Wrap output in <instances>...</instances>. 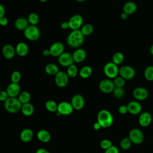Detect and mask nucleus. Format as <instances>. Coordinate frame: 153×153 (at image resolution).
<instances>
[{
    "label": "nucleus",
    "mask_w": 153,
    "mask_h": 153,
    "mask_svg": "<svg viewBox=\"0 0 153 153\" xmlns=\"http://www.w3.org/2000/svg\"><path fill=\"white\" fill-rule=\"evenodd\" d=\"M131 145V142L128 137L123 138L120 142V146L123 150H128L130 149Z\"/></svg>",
    "instance_id": "nucleus-38"
},
{
    "label": "nucleus",
    "mask_w": 153,
    "mask_h": 153,
    "mask_svg": "<svg viewBox=\"0 0 153 153\" xmlns=\"http://www.w3.org/2000/svg\"><path fill=\"white\" fill-rule=\"evenodd\" d=\"M128 138L130 139L131 143L135 145H139L143 141L144 135L140 129L135 128L129 131Z\"/></svg>",
    "instance_id": "nucleus-6"
},
{
    "label": "nucleus",
    "mask_w": 153,
    "mask_h": 153,
    "mask_svg": "<svg viewBox=\"0 0 153 153\" xmlns=\"http://www.w3.org/2000/svg\"><path fill=\"white\" fill-rule=\"evenodd\" d=\"M42 55L45 57H48V56H51L50 50L49 49H44L42 51Z\"/></svg>",
    "instance_id": "nucleus-48"
},
{
    "label": "nucleus",
    "mask_w": 153,
    "mask_h": 153,
    "mask_svg": "<svg viewBox=\"0 0 153 153\" xmlns=\"http://www.w3.org/2000/svg\"><path fill=\"white\" fill-rule=\"evenodd\" d=\"M145 78L148 81H153V66H147L143 72Z\"/></svg>",
    "instance_id": "nucleus-35"
},
{
    "label": "nucleus",
    "mask_w": 153,
    "mask_h": 153,
    "mask_svg": "<svg viewBox=\"0 0 153 153\" xmlns=\"http://www.w3.org/2000/svg\"><path fill=\"white\" fill-rule=\"evenodd\" d=\"M25 37L32 41H37L41 36V31L35 25H29L23 31Z\"/></svg>",
    "instance_id": "nucleus-4"
},
{
    "label": "nucleus",
    "mask_w": 153,
    "mask_h": 153,
    "mask_svg": "<svg viewBox=\"0 0 153 153\" xmlns=\"http://www.w3.org/2000/svg\"><path fill=\"white\" fill-rule=\"evenodd\" d=\"M1 90V85H0V91Z\"/></svg>",
    "instance_id": "nucleus-54"
},
{
    "label": "nucleus",
    "mask_w": 153,
    "mask_h": 153,
    "mask_svg": "<svg viewBox=\"0 0 153 153\" xmlns=\"http://www.w3.org/2000/svg\"><path fill=\"white\" fill-rule=\"evenodd\" d=\"M138 121L142 127H147L152 121V116L149 112H143L139 115Z\"/></svg>",
    "instance_id": "nucleus-20"
},
{
    "label": "nucleus",
    "mask_w": 153,
    "mask_h": 153,
    "mask_svg": "<svg viewBox=\"0 0 153 153\" xmlns=\"http://www.w3.org/2000/svg\"><path fill=\"white\" fill-rule=\"evenodd\" d=\"M5 8L3 5L0 4V19L5 16Z\"/></svg>",
    "instance_id": "nucleus-45"
},
{
    "label": "nucleus",
    "mask_w": 153,
    "mask_h": 153,
    "mask_svg": "<svg viewBox=\"0 0 153 153\" xmlns=\"http://www.w3.org/2000/svg\"><path fill=\"white\" fill-rule=\"evenodd\" d=\"M78 69L76 66L74 64L71 65V66H68L66 71V74H68L69 78H74L78 74Z\"/></svg>",
    "instance_id": "nucleus-34"
},
{
    "label": "nucleus",
    "mask_w": 153,
    "mask_h": 153,
    "mask_svg": "<svg viewBox=\"0 0 153 153\" xmlns=\"http://www.w3.org/2000/svg\"><path fill=\"white\" fill-rule=\"evenodd\" d=\"M5 109L12 114L17 113L21 110L22 104L19 101L17 97H9L7 100L4 102V103Z\"/></svg>",
    "instance_id": "nucleus-3"
},
{
    "label": "nucleus",
    "mask_w": 153,
    "mask_h": 153,
    "mask_svg": "<svg viewBox=\"0 0 153 153\" xmlns=\"http://www.w3.org/2000/svg\"><path fill=\"white\" fill-rule=\"evenodd\" d=\"M124 60V56L121 52H116L115 53L112 57V62L116 64L117 65H119L121 64Z\"/></svg>",
    "instance_id": "nucleus-32"
},
{
    "label": "nucleus",
    "mask_w": 153,
    "mask_h": 153,
    "mask_svg": "<svg viewBox=\"0 0 153 153\" xmlns=\"http://www.w3.org/2000/svg\"><path fill=\"white\" fill-rule=\"evenodd\" d=\"M35 153H50V152L47 149L43 148H38L35 151Z\"/></svg>",
    "instance_id": "nucleus-47"
},
{
    "label": "nucleus",
    "mask_w": 153,
    "mask_h": 153,
    "mask_svg": "<svg viewBox=\"0 0 153 153\" xmlns=\"http://www.w3.org/2000/svg\"><path fill=\"white\" fill-rule=\"evenodd\" d=\"M74 109L71 102L62 101L58 104L57 112L59 113L60 115H69L73 112Z\"/></svg>",
    "instance_id": "nucleus-11"
},
{
    "label": "nucleus",
    "mask_w": 153,
    "mask_h": 153,
    "mask_svg": "<svg viewBox=\"0 0 153 153\" xmlns=\"http://www.w3.org/2000/svg\"><path fill=\"white\" fill-rule=\"evenodd\" d=\"M17 98L22 104H24L30 102V100L31 99V95L29 92L27 91H23L20 92Z\"/></svg>",
    "instance_id": "nucleus-29"
},
{
    "label": "nucleus",
    "mask_w": 153,
    "mask_h": 153,
    "mask_svg": "<svg viewBox=\"0 0 153 153\" xmlns=\"http://www.w3.org/2000/svg\"><path fill=\"white\" fill-rule=\"evenodd\" d=\"M72 54L74 62L78 63L84 61L87 56V53L85 50L80 48H76Z\"/></svg>",
    "instance_id": "nucleus-18"
},
{
    "label": "nucleus",
    "mask_w": 153,
    "mask_h": 153,
    "mask_svg": "<svg viewBox=\"0 0 153 153\" xmlns=\"http://www.w3.org/2000/svg\"><path fill=\"white\" fill-rule=\"evenodd\" d=\"M115 87L113 81L109 78L102 79L99 84V88L100 91L105 94L112 93Z\"/></svg>",
    "instance_id": "nucleus-9"
},
{
    "label": "nucleus",
    "mask_w": 153,
    "mask_h": 153,
    "mask_svg": "<svg viewBox=\"0 0 153 153\" xmlns=\"http://www.w3.org/2000/svg\"><path fill=\"white\" fill-rule=\"evenodd\" d=\"M136 75L135 69L128 65H124L119 69V75L126 81L132 79Z\"/></svg>",
    "instance_id": "nucleus-7"
},
{
    "label": "nucleus",
    "mask_w": 153,
    "mask_h": 153,
    "mask_svg": "<svg viewBox=\"0 0 153 153\" xmlns=\"http://www.w3.org/2000/svg\"><path fill=\"white\" fill-rule=\"evenodd\" d=\"M48 0H39V2H47Z\"/></svg>",
    "instance_id": "nucleus-52"
},
{
    "label": "nucleus",
    "mask_w": 153,
    "mask_h": 153,
    "mask_svg": "<svg viewBox=\"0 0 153 153\" xmlns=\"http://www.w3.org/2000/svg\"><path fill=\"white\" fill-rule=\"evenodd\" d=\"M79 30L82 33V35L85 36L90 35L94 31V27L92 25L87 23V24L83 25Z\"/></svg>",
    "instance_id": "nucleus-30"
},
{
    "label": "nucleus",
    "mask_w": 153,
    "mask_h": 153,
    "mask_svg": "<svg viewBox=\"0 0 153 153\" xmlns=\"http://www.w3.org/2000/svg\"><path fill=\"white\" fill-rule=\"evenodd\" d=\"M69 78L66 72L59 71L57 74L54 75V81L57 86L60 88L66 87L69 82Z\"/></svg>",
    "instance_id": "nucleus-10"
},
{
    "label": "nucleus",
    "mask_w": 153,
    "mask_h": 153,
    "mask_svg": "<svg viewBox=\"0 0 153 153\" xmlns=\"http://www.w3.org/2000/svg\"><path fill=\"white\" fill-rule=\"evenodd\" d=\"M33 136V131L29 128H24L20 133V139L23 142H29L32 140Z\"/></svg>",
    "instance_id": "nucleus-22"
},
{
    "label": "nucleus",
    "mask_w": 153,
    "mask_h": 153,
    "mask_svg": "<svg viewBox=\"0 0 153 153\" xmlns=\"http://www.w3.org/2000/svg\"><path fill=\"white\" fill-rule=\"evenodd\" d=\"M84 36L79 29L72 30L66 38V42L68 45L72 48H79L84 43Z\"/></svg>",
    "instance_id": "nucleus-1"
},
{
    "label": "nucleus",
    "mask_w": 153,
    "mask_h": 153,
    "mask_svg": "<svg viewBox=\"0 0 153 153\" xmlns=\"http://www.w3.org/2000/svg\"><path fill=\"white\" fill-rule=\"evenodd\" d=\"M16 54L20 57L26 56L29 52V47L27 44L24 42H19L16 47Z\"/></svg>",
    "instance_id": "nucleus-21"
},
{
    "label": "nucleus",
    "mask_w": 153,
    "mask_h": 153,
    "mask_svg": "<svg viewBox=\"0 0 153 153\" xmlns=\"http://www.w3.org/2000/svg\"><path fill=\"white\" fill-rule=\"evenodd\" d=\"M105 151V153H119L118 148L117 146L113 145Z\"/></svg>",
    "instance_id": "nucleus-42"
},
{
    "label": "nucleus",
    "mask_w": 153,
    "mask_h": 153,
    "mask_svg": "<svg viewBox=\"0 0 153 153\" xmlns=\"http://www.w3.org/2000/svg\"><path fill=\"white\" fill-rule=\"evenodd\" d=\"M69 28L72 30H79L83 25V17L79 14H74L70 17L68 21Z\"/></svg>",
    "instance_id": "nucleus-8"
},
{
    "label": "nucleus",
    "mask_w": 153,
    "mask_h": 153,
    "mask_svg": "<svg viewBox=\"0 0 153 153\" xmlns=\"http://www.w3.org/2000/svg\"><path fill=\"white\" fill-rule=\"evenodd\" d=\"M97 122L100 124L102 128H108L112 126L114 118L112 114L106 109L100 110L97 116Z\"/></svg>",
    "instance_id": "nucleus-2"
},
{
    "label": "nucleus",
    "mask_w": 153,
    "mask_h": 153,
    "mask_svg": "<svg viewBox=\"0 0 153 153\" xmlns=\"http://www.w3.org/2000/svg\"><path fill=\"white\" fill-rule=\"evenodd\" d=\"M76 1L79 2H84L85 0H76Z\"/></svg>",
    "instance_id": "nucleus-53"
},
{
    "label": "nucleus",
    "mask_w": 153,
    "mask_h": 153,
    "mask_svg": "<svg viewBox=\"0 0 153 153\" xmlns=\"http://www.w3.org/2000/svg\"><path fill=\"white\" fill-rule=\"evenodd\" d=\"M93 72V69L91 66L86 65L82 67L79 71V75L81 78L86 79L89 78Z\"/></svg>",
    "instance_id": "nucleus-28"
},
{
    "label": "nucleus",
    "mask_w": 153,
    "mask_h": 153,
    "mask_svg": "<svg viewBox=\"0 0 153 153\" xmlns=\"http://www.w3.org/2000/svg\"><path fill=\"white\" fill-rule=\"evenodd\" d=\"M128 112L132 115H137L142 111V106L140 103L135 100L130 101L127 105Z\"/></svg>",
    "instance_id": "nucleus-19"
},
{
    "label": "nucleus",
    "mask_w": 153,
    "mask_h": 153,
    "mask_svg": "<svg viewBox=\"0 0 153 153\" xmlns=\"http://www.w3.org/2000/svg\"><path fill=\"white\" fill-rule=\"evenodd\" d=\"M60 27L62 29H67L69 28L68 22H63L60 24Z\"/></svg>",
    "instance_id": "nucleus-46"
},
{
    "label": "nucleus",
    "mask_w": 153,
    "mask_h": 153,
    "mask_svg": "<svg viewBox=\"0 0 153 153\" xmlns=\"http://www.w3.org/2000/svg\"><path fill=\"white\" fill-rule=\"evenodd\" d=\"M51 56L58 57L65 50V46L61 42H55L53 43L49 48Z\"/></svg>",
    "instance_id": "nucleus-14"
},
{
    "label": "nucleus",
    "mask_w": 153,
    "mask_h": 153,
    "mask_svg": "<svg viewBox=\"0 0 153 153\" xmlns=\"http://www.w3.org/2000/svg\"><path fill=\"white\" fill-rule=\"evenodd\" d=\"M118 112L121 114H126L128 112V109L127 105H121L118 108Z\"/></svg>",
    "instance_id": "nucleus-43"
},
{
    "label": "nucleus",
    "mask_w": 153,
    "mask_h": 153,
    "mask_svg": "<svg viewBox=\"0 0 153 153\" xmlns=\"http://www.w3.org/2000/svg\"><path fill=\"white\" fill-rule=\"evenodd\" d=\"M45 72L49 75H55L59 71V67L53 63H50L45 65L44 68Z\"/></svg>",
    "instance_id": "nucleus-27"
},
{
    "label": "nucleus",
    "mask_w": 153,
    "mask_h": 153,
    "mask_svg": "<svg viewBox=\"0 0 153 153\" xmlns=\"http://www.w3.org/2000/svg\"><path fill=\"white\" fill-rule=\"evenodd\" d=\"M119 68L118 65L109 62L106 63L103 66V73L109 79H114L119 75Z\"/></svg>",
    "instance_id": "nucleus-5"
},
{
    "label": "nucleus",
    "mask_w": 153,
    "mask_h": 153,
    "mask_svg": "<svg viewBox=\"0 0 153 153\" xmlns=\"http://www.w3.org/2000/svg\"><path fill=\"white\" fill-rule=\"evenodd\" d=\"M112 93L115 97L117 99H121L125 95V90L123 87H115Z\"/></svg>",
    "instance_id": "nucleus-36"
},
{
    "label": "nucleus",
    "mask_w": 153,
    "mask_h": 153,
    "mask_svg": "<svg viewBox=\"0 0 153 153\" xmlns=\"http://www.w3.org/2000/svg\"><path fill=\"white\" fill-rule=\"evenodd\" d=\"M9 97V96L6 90L0 91V102H5Z\"/></svg>",
    "instance_id": "nucleus-41"
},
{
    "label": "nucleus",
    "mask_w": 153,
    "mask_h": 153,
    "mask_svg": "<svg viewBox=\"0 0 153 153\" xmlns=\"http://www.w3.org/2000/svg\"><path fill=\"white\" fill-rule=\"evenodd\" d=\"M8 23V19L4 16L0 19V26H6Z\"/></svg>",
    "instance_id": "nucleus-44"
},
{
    "label": "nucleus",
    "mask_w": 153,
    "mask_h": 153,
    "mask_svg": "<svg viewBox=\"0 0 153 153\" xmlns=\"http://www.w3.org/2000/svg\"><path fill=\"white\" fill-rule=\"evenodd\" d=\"M71 103L74 109L81 110L84 107L85 99L81 94H76L72 96Z\"/></svg>",
    "instance_id": "nucleus-13"
},
{
    "label": "nucleus",
    "mask_w": 153,
    "mask_h": 153,
    "mask_svg": "<svg viewBox=\"0 0 153 153\" xmlns=\"http://www.w3.org/2000/svg\"><path fill=\"white\" fill-rule=\"evenodd\" d=\"M21 88L19 83L11 82L7 87L6 91L10 97H17L20 93Z\"/></svg>",
    "instance_id": "nucleus-16"
},
{
    "label": "nucleus",
    "mask_w": 153,
    "mask_h": 153,
    "mask_svg": "<svg viewBox=\"0 0 153 153\" xmlns=\"http://www.w3.org/2000/svg\"><path fill=\"white\" fill-rule=\"evenodd\" d=\"M58 63L63 67H68L74 64V61L73 59L72 54L68 52H63L58 57Z\"/></svg>",
    "instance_id": "nucleus-12"
},
{
    "label": "nucleus",
    "mask_w": 153,
    "mask_h": 153,
    "mask_svg": "<svg viewBox=\"0 0 153 153\" xmlns=\"http://www.w3.org/2000/svg\"><path fill=\"white\" fill-rule=\"evenodd\" d=\"M10 79L11 82L19 83L22 79V74L19 71H14L11 73Z\"/></svg>",
    "instance_id": "nucleus-37"
},
{
    "label": "nucleus",
    "mask_w": 153,
    "mask_h": 153,
    "mask_svg": "<svg viewBox=\"0 0 153 153\" xmlns=\"http://www.w3.org/2000/svg\"><path fill=\"white\" fill-rule=\"evenodd\" d=\"M149 51H150V53L151 54V55L153 56V44H152L151 45V47H150Z\"/></svg>",
    "instance_id": "nucleus-51"
},
{
    "label": "nucleus",
    "mask_w": 153,
    "mask_h": 153,
    "mask_svg": "<svg viewBox=\"0 0 153 153\" xmlns=\"http://www.w3.org/2000/svg\"><path fill=\"white\" fill-rule=\"evenodd\" d=\"M112 81L115 87H123L126 84V80L120 75H118Z\"/></svg>",
    "instance_id": "nucleus-39"
},
{
    "label": "nucleus",
    "mask_w": 153,
    "mask_h": 153,
    "mask_svg": "<svg viewBox=\"0 0 153 153\" xmlns=\"http://www.w3.org/2000/svg\"><path fill=\"white\" fill-rule=\"evenodd\" d=\"M27 19L30 25L36 26L39 21V17L36 13H31L28 15Z\"/></svg>",
    "instance_id": "nucleus-33"
},
{
    "label": "nucleus",
    "mask_w": 153,
    "mask_h": 153,
    "mask_svg": "<svg viewBox=\"0 0 153 153\" xmlns=\"http://www.w3.org/2000/svg\"><path fill=\"white\" fill-rule=\"evenodd\" d=\"M38 140L42 143H48L51 140V134L48 131L45 129L39 130L36 134Z\"/></svg>",
    "instance_id": "nucleus-25"
},
{
    "label": "nucleus",
    "mask_w": 153,
    "mask_h": 153,
    "mask_svg": "<svg viewBox=\"0 0 153 153\" xmlns=\"http://www.w3.org/2000/svg\"><path fill=\"white\" fill-rule=\"evenodd\" d=\"M58 104L53 100H48L45 103V109L50 112H56L57 110Z\"/></svg>",
    "instance_id": "nucleus-31"
},
{
    "label": "nucleus",
    "mask_w": 153,
    "mask_h": 153,
    "mask_svg": "<svg viewBox=\"0 0 153 153\" xmlns=\"http://www.w3.org/2000/svg\"><path fill=\"white\" fill-rule=\"evenodd\" d=\"M137 9V5L133 1H128L126 2L123 7V11L128 15L134 14Z\"/></svg>",
    "instance_id": "nucleus-24"
},
{
    "label": "nucleus",
    "mask_w": 153,
    "mask_h": 153,
    "mask_svg": "<svg viewBox=\"0 0 153 153\" xmlns=\"http://www.w3.org/2000/svg\"><path fill=\"white\" fill-rule=\"evenodd\" d=\"M133 96L137 100H144L148 97L149 93L146 88L142 87H138L133 90Z\"/></svg>",
    "instance_id": "nucleus-15"
},
{
    "label": "nucleus",
    "mask_w": 153,
    "mask_h": 153,
    "mask_svg": "<svg viewBox=\"0 0 153 153\" xmlns=\"http://www.w3.org/2000/svg\"><path fill=\"white\" fill-rule=\"evenodd\" d=\"M100 146L102 149L106 150V149H108L109 148H110L111 146H112V143L110 140L105 139H103L102 140H101V142L100 143Z\"/></svg>",
    "instance_id": "nucleus-40"
},
{
    "label": "nucleus",
    "mask_w": 153,
    "mask_h": 153,
    "mask_svg": "<svg viewBox=\"0 0 153 153\" xmlns=\"http://www.w3.org/2000/svg\"><path fill=\"white\" fill-rule=\"evenodd\" d=\"M27 19L23 17L17 18L14 22V27L19 30L24 31L29 26Z\"/></svg>",
    "instance_id": "nucleus-23"
},
{
    "label": "nucleus",
    "mask_w": 153,
    "mask_h": 153,
    "mask_svg": "<svg viewBox=\"0 0 153 153\" xmlns=\"http://www.w3.org/2000/svg\"><path fill=\"white\" fill-rule=\"evenodd\" d=\"M20 111L25 116L30 117L32 115L34 112V107L31 103L28 102L22 104Z\"/></svg>",
    "instance_id": "nucleus-26"
},
{
    "label": "nucleus",
    "mask_w": 153,
    "mask_h": 153,
    "mask_svg": "<svg viewBox=\"0 0 153 153\" xmlns=\"http://www.w3.org/2000/svg\"><path fill=\"white\" fill-rule=\"evenodd\" d=\"M128 16H129L128 14H127V13H124V12H123V13H121L120 17H121V19L122 20H126V19H128Z\"/></svg>",
    "instance_id": "nucleus-50"
},
{
    "label": "nucleus",
    "mask_w": 153,
    "mask_h": 153,
    "mask_svg": "<svg viewBox=\"0 0 153 153\" xmlns=\"http://www.w3.org/2000/svg\"><path fill=\"white\" fill-rule=\"evenodd\" d=\"M93 128H94V129L95 130H100V129L102 128V127H101L100 124L97 121V122H96V123H94V124H93Z\"/></svg>",
    "instance_id": "nucleus-49"
},
{
    "label": "nucleus",
    "mask_w": 153,
    "mask_h": 153,
    "mask_svg": "<svg viewBox=\"0 0 153 153\" xmlns=\"http://www.w3.org/2000/svg\"><path fill=\"white\" fill-rule=\"evenodd\" d=\"M2 54L6 59H11L16 54L15 47L10 44H5L2 48Z\"/></svg>",
    "instance_id": "nucleus-17"
}]
</instances>
